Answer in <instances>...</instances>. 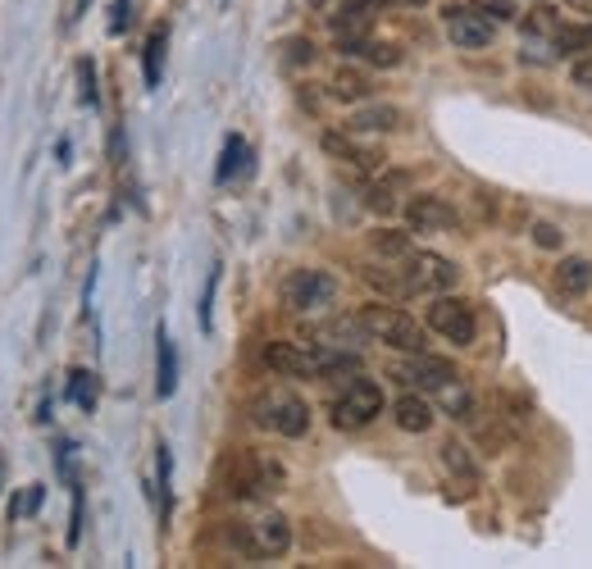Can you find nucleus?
Instances as JSON below:
<instances>
[{"label":"nucleus","mask_w":592,"mask_h":569,"mask_svg":"<svg viewBox=\"0 0 592 569\" xmlns=\"http://www.w3.org/2000/svg\"><path fill=\"white\" fill-rule=\"evenodd\" d=\"M64 397L92 415V410H96V374H92V370H73V374H69V387H64Z\"/></svg>","instance_id":"23"},{"label":"nucleus","mask_w":592,"mask_h":569,"mask_svg":"<svg viewBox=\"0 0 592 569\" xmlns=\"http://www.w3.org/2000/svg\"><path fill=\"white\" fill-rule=\"evenodd\" d=\"M338 50H342V56H351V60H370V64H378V69H397V64H401V46L374 41V37H342Z\"/></svg>","instance_id":"14"},{"label":"nucleus","mask_w":592,"mask_h":569,"mask_svg":"<svg viewBox=\"0 0 592 569\" xmlns=\"http://www.w3.org/2000/svg\"><path fill=\"white\" fill-rule=\"evenodd\" d=\"M282 483H288V470L261 451H238L233 464H228V493L238 501H265L282 493Z\"/></svg>","instance_id":"1"},{"label":"nucleus","mask_w":592,"mask_h":569,"mask_svg":"<svg viewBox=\"0 0 592 569\" xmlns=\"http://www.w3.org/2000/svg\"><path fill=\"white\" fill-rule=\"evenodd\" d=\"M383 5H424V0H383Z\"/></svg>","instance_id":"41"},{"label":"nucleus","mask_w":592,"mask_h":569,"mask_svg":"<svg viewBox=\"0 0 592 569\" xmlns=\"http://www.w3.org/2000/svg\"><path fill=\"white\" fill-rule=\"evenodd\" d=\"M347 5H360V10H378L383 0H347Z\"/></svg>","instance_id":"40"},{"label":"nucleus","mask_w":592,"mask_h":569,"mask_svg":"<svg viewBox=\"0 0 592 569\" xmlns=\"http://www.w3.org/2000/svg\"><path fill=\"white\" fill-rule=\"evenodd\" d=\"M282 64H288V69L315 64V46L305 41V37H292V41H282Z\"/></svg>","instance_id":"27"},{"label":"nucleus","mask_w":592,"mask_h":569,"mask_svg":"<svg viewBox=\"0 0 592 569\" xmlns=\"http://www.w3.org/2000/svg\"><path fill=\"white\" fill-rule=\"evenodd\" d=\"M41 497H46V487H41V483H33L28 493H23V497H14V501H10V520H23V514H33V510L41 506Z\"/></svg>","instance_id":"31"},{"label":"nucleus","mask_w":592,"mask_h":569,"mask_svg":"<svg viewBox=\"0 0 592 569\" xmlns=\"http://www.w3.org/2000/svg\"><path fill=\"white\" fill-rule=\"evenodd\" d=\"M443 464H447V474L456 479V483H466V493H474V483H479V464H474V456L460 447V443H447L443 447Z\"/></svg>","instance_id":"20"},{"label":"nucleus","mask_w":592,"mask_h":569,"mask_svg":"<svg viewBox=\"0 0 592 569\" xmlns=\"http://www.w3.org/2000/svg\"><path fill=\"white\" fill-rule=\"evenodd\" d=\"M83 537V487L73 483V524H69V547H78Z\"/></svg>","instance_id":"35"},{"label":"nucleus","mask_w":592,"mask_h":569,"mask_svg":"<svg viewBox=\"0 0 592 569\" xmlns=\"http://www.w3.org/2000/svg\"><path fill=\"white\" fill-rule=\"evenodd\" d=\"M437 401H443V410L451 420H470L474 415V392L460 378H451L447 387H437Z\"/></svg>","instance_id":"21"},{"label":"nucleus","mask_w":592,"mask_h":569,"mask_svg":"<svg viewBox=\"0 0 592 569\" xmlns=\"http://www.w3.org/2000/svg\"><path fill=\"white\" fill-rule=\"evenodd\" d=\"M474 5L493 19V23H510L515 19V0H474Z\"/></svg>","instance_id":"33"},{"label":"nucleus","mask_w":592,"mask_h":569,"mask_svg":"<svg viewBox=\"0 0 592 569\" xmlns=\"http://www.w3.org/2000/svg\"><path fill=\"white\" fill-rule=\"evenodd\" d=\"M401 128H406V114L397 106H360L347 119V133H401Z\"/></svg>","instance_id":"15"},{"label":"nucleus","mask_w":592,"mask_h":569,"mask_svg":"<svg viewBox=\"0 0 592 569\" xmlns=\"http://www.w3.org/2000/svg\"><path fill=\"white\" fill-rule=\"evenodd\" d=\"M87 5H92V0H78V14H87Z\"/></svg>","instance_id":"43"},{"label":"nucleus","mask_w":592,"mask_h":569,"mask_svg":"<svg viewBox=\"0 0 592 569\" xmlns=\"http://www.w3.org/2000/svg\"><path fill=\"white\" fill-rule=\"evenodd\" d=\"M374 87H370V77L360 73V69H338L328 77V96L333 100H365Z\"/></svg>","instance_id":"19"},{"label":"nucleus","mask_w":592,"mask_h":569,"mask_svg":"<svg viewBox=\"0 0 592 569\" xmlns=\"http://www.w3.org/2000/svg\"><path fill=\"white\" fill-rule=\"evenodd\" d=\"M392 420H397L401 433H428V428H433V405H428L420 392H406V397H397V405H392Z\"/></svg>","instance_id":"17"},{"label":"nucleus","mask_w":592,"mask_h":569,"mask_svg":"<svg viewBox=\"0 0 592 569\" xmlns=\"http://www.w3.org/2000/svg\"><path fill=\"white\" fill-rule=\"evenodd\" d=\"M78 96H83V106L96 110L100 106V92H96V64L92 60H78Z\"/></svg>","instance_id":"28"},{"label":"nucleus","mask_w":592,"mask_h":569,"mask_svg":"<svg viewBox=\"0 0 592 569\" xmlns=\"http://www.w3.org/2000/svg\"><path fill=\"white\" fill-rule=\"evenodd\" d=\"M397 274H401V296H437V292L456 288V278H460V269L433 251H410Z\"/></svg>","instance_id":"4"},{"label":"nucleus","mask_w":592,"mask_h":569,"mask_svg":"<svg viewBox=\"0 0 592 569\" xmlns=\"http://www.w3.org/2000/svg\"><path fill=\"white\" fill-rule=\"evenodd\" d=\"M324 150L333 155V160L360 169V173H378V169H383V150L360 146L351 133H324Z\"/></svg>","instance_id":"13"},{"label":"nucleus","mask_w":592,"mask_h":569,"mask_svg":"<svg viewBox=\"0 0 592 569\" xmlns=\"http://www.w3.org/2000/svg\"><path fill=\"white\" fill-rule=\"evenodd\" d=\"M570 77L583 87V92H592V56H583V60H575V69H570Z\"/></svg>","instance_id":"37"},{"label":"nucleus","mask_w":592,"mask_h":569,"mask_svg":"<svg viewBox=\"0 0 592 569\" xmlns=\"http://www.w3.org/2000/svg\"><path fill=\"white\" fill-rule=\"evenodd\" d=\"M592 288V265L588 261H560L556 265V292L560 296H583Z\"/></svg>","instance_id":"18"},{"label":"nucleus","mask_w":592,"mask_h":569,"mask_svg":"<svg viewBox=\"0 0 592 569\" xmlns=\"http://www.w3.org/2000/svg\"><path fill=\"white\" fill-rule=\"evenodd\" d=\"M383 415V387L374 378H347L342 397L333 401V424L338 428H365Z\"/></svg>","instance_id":"6"},{"label":"nucleus","mask_w":592,"mask_h":569,"mask_svg":"<svg viewBox=\"0 0 592 569\" xmlns=\"http://www.w3.org/2000/svg\"><path fill=\"white\" fill-rule=\"evenodd\" d=\"M360 324H365V332H370L374 342L392 347V351L415 355V351L428 347L424 324H415V319L401 315V310H392V305H365V310H360Z\"/></svg>","instance_id":"3"},{"label":"nucleus","mask_w":592,"mask_h":569,"mask_svg":"<svg viewBox=\"0 0 592 569\" xmlns=\"http://www.w3.org/2000/svg\"><path fill=\"white\" fill-rule=\"evenodd\" d=\"M215 282H219V265L210 269V282H205V292H201V328H205V332H210V324H215V319H210V301H215Z\"/></svg>","instance_id":"36"},{"label":"nucleus","mask_w":592,"mask_h":569,"mask_svg":"<svg viewBox=\"0 0 592 569\" xmlns=\"http://www.w3.org/2000/svg\"><path fill=\"white\" fill-rule=\"evenodd\" d=\"M265 365L278 370L282 378H319V351L315 347H297V342H269L265 347Z\"/></svg>","instance_id":"11"},{"label":"nucleus","mask_w":592,"mask_h":569,"mask_svg":"<svg viewBox=\"0 0 592 569\" xmlns=\"http://www.w3.org/2000/svg\"><path fill=\"white\" fill-rule=\"evenodd\" d=\"M333 296H338V278L324 269H292L282 278V305L297 315H315V310L333 305Z\"/></svg>","instance_id":"5"},{"label":"nucleus","mask_w":592,"mask_h":569,"mask_svg":"<svg viewBox=\"0 0 592 569\" xmlns=\"http://www.w3.org/2000/svg\"><path fill=\"white\" fill-rule=\"evenodd\" d=\"M365 205H370V210H378V215H392V210H397V196H392V187L374 183L370 196H365Z\"/></svg>","instance_id":"32"},{"label":"nucleus","mask_w":592,"mask_h":569,"mask_svg":"<svg viewBox=\"0 0 592 569\" xmlns=\"http://www.w3.org/2000/svg\"><path fill=\"white\" fill-rule=\"evenodd\" d=\"M443 23H447L451 46H460V50H483V46H493V37H497V23L487 19L479 5H447Z\"/></svg>","instance_id":"8"},{"label":"nucleus","mask_w":592,"mask_h":569,"mask_svg":"<svg viewBox=\"0 0 592 569\" xmlns=\"http://www.w3.org/2000/svg\"><path fill=\"white\" fill-rule=\"evenodd\" d=\"M556 37V10H547V5H537L533 10V19H524V37L533 41V37Z\"/></svg>","instance_id":"29"},{"label":"nucleus","mask_w":592,"mask_h":569,"mask_svg":"<svg viewBox=\"0 0 592 569\" xmlns=\"http://www.w3.org/2000/svg\"><path fill=\"white\" fill-rule=\"evenodd\" d=\"M238 542L246 547V556H261V560L288 556V547H292V524L282 520L278 510H265L261 520H251V524H246V533H242Z\"/></svg>","instance_id":"9"},{"label":"nucleus","mask_w":592,"mask_h":569,"mask_svg":"<svg viewBox=\"0 0 592 569\" xmlns=\"http://www.w3.org/2000/svg\"><path fill=\"white\" fill-rule=\"evenodd\" d=\"M428 328L437 332V338H447L451 347H470L479 338L474 310H470V301H460V296H437L428 305Z\"/></svg>","instance_id":"7"},{"label":"nucleus","mask_w":592,"mask_h":569,"mask_svg":"<svg viewBox=\"0 0 592 569\" xmlns=\"http://www.w3.org/2000/svg\"><path fill=\"white\" fill-rule=\"evenodd\" d=\"M0 487H5V456H0Z\"/></svg>","instance_id":"42"},{"label":"nucleus","mask_w":592,"mask_h":569,"mask_svg":"<svg viewBox=\"0 0 592 569\" xmlns=\"http://www.w3.org/2000/svg\"><path fill=\"white\" fill-rule=\"evenodd\" d=\"M128 5H133V0H114V14H110V33L114 37L128 28Z\"/></svg>","instance_id":"38"},{"label":"nucleus","mask_w":592,"mask_h":569,"mask_svg":"<svg viewBox=\"0 0 592 569\" xmlns=\"http://www.w3.org/2000/svg\"><path fill=\"white\" fill-rule=\"evenodd\" d=\"M173 392H178V351H173L169 332H165V324H160V328H156V397L169 401Z\"/></svg>","instance_id":"16"},{"label":"nucleus","mask_w":592,"mask_h":569,"mask_svg":"<svg viewBox=\"0 0 592 569\" xmlns=\"http://www.w3.org/2000/svg\"><path fill=\"white\" fill-rule=\"evenodd\" d=\"M242 160H246V142L233 133L223 142V155H219V169H215V183H228V178H233L238 169H242Z\"/></svg>","instance_id":"26"},{"label":"nucleus","mask_w":592,"mask_h":569,"mask_svg":"<svg viewBox=\"0 0 592 569\" xmlns=\"http://www.w3.org/2000/svg\"><path fill=\"white\" fill-rule=\"evenodd\" d=\"M552 46H556V56H579V50H592V19L588 23H570V28H556Z\"/></svg>","instance_id":"22"},{"label":"nucleus","mask_w":592,"mask_h":569,"mask_svg":"<svg viewBox=\"0 0 592 569\" xmlns=\"http://www.w3.org/2000/svg\"><path fill=\"white\" fill-rule=\"evenodd\" d=\"M370 246L378 255H388V261H406V255H410V238H406V232H397V228H378L370 238Z\"/></svg>","instance_id":"25"},{"label":"nucleus","mask_w":592,"mask_h":569,"mask_svg":"<svg viewBox=\"0 0 592 569\" xmlns=\"http://www.w3.org/2000/svg\"><path fill=\"white\" fill-rule=\"evenodd\" d=\"M160 69H165V28H156L146 37L142 50V73H146V87H160Z\"/></svg>","instance_id":"24"},{"label":"nucleus","mask_w":592,"mask_h":569,"mask_svg":"<svg viewBox=\"0 0 592 569\" xmlns=\"http://www.w3.org/2000/svg\"><path fill=\"white\" fill-rule=\"evenodd\" d=\"M406 223L415 232H447V228L460 223V215L451 210L447 196H415L406 205Z\"/></svg>","instance_id":"12"},{"label":"nucleus","mask_w":592,"mask_h":569,"mask_svg":"<svg viewBox=\"0 0 592 569\" xmlns=\"http://www.w3.org/2000/svg\"><path fill=\"white\" fill-rule=\"evenodd\" d=\"M392 378H397L401 387H420V392H437V387H447V383H451V378H460V374H456L451 360H437V355H428V351H415L410 360H401V365H392Z\"/></svg>","instance_id":"10"},{"label":"nucleus","mask_w":592,"mask_h":569,"mask_svg":"<svg viewBox=\"0 0 592 569\" xmlns=\"http://www.w3.org/2000/svg\"><path fill=\"white\" fill-rule=\"evenodd\" d=\"M565 5H570L575 14H583V19H592V0H565Z\"/></svg>","instance_id":"39"},{"label":"nucleus","mask_w":592,"mask_h":569,"mask_svg":"<svg viewBox=\"0 0 592 569\" xmlns=\"http://www.w3.org/2000/svg\"><path fill=\"white\" fill-rule=\"evenodd\" d=\"M529 238H533L537 246H543V251H556V246H560V228H556V223H533V228H529Z\"/></svg>","instance_id":"34"},{"label":"nucleus","mask_w":592,"mask_h":569,"mask_svg":"<svg viewBox=\"0 0 592 569\" xmlns=\"http://www.w3.org/2000/svg\"><path fill=\"white\" fill-rule=\"evenodd\" d=\"M156 479H160V506H165V514H169V479H173V456H169V447L160 443L156 447Z\"/></svg>","instance_id":"30"},{"label":"nucleus","mask_w":592,"mask_h":569,"mask_svg":"<svg viewBox=\"0 0 592 569\" xmlns=\"http://www.w3.org/2000/svg\"><path fill=\"white\" fill-rule=\"evenodd\" d=\"M251 420L278 437H305L311 433V405L297 392H288V387H265V392L251 401Z\"/></svg>","instance_id":"2"}]
</instances>
